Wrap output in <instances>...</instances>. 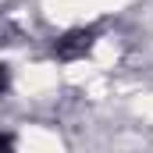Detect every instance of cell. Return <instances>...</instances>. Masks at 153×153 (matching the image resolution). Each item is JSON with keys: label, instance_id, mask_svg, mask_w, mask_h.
<instances>
[{"label": "cell", "instance_id": "obj_1", "mask_svg": "<svg viewBox=\"0 0 153 153\" xmlns=\"http://www.w3.org/2000/svg\"><path fill=\"white\" fill-rule=\"evenodd\" d=\"M96 29L89 25V29H68L64 36L53 39V57L57 61H82L89 50H93V43H96Z\"/></svg>", "mask_w": 153, "mask_h": 153}]
</instances>
